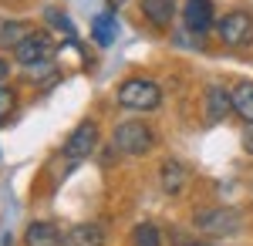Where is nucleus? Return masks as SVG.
<instances>
[{
	"label": "nucleus",
	"instance_id": "1",
	"mask_svg": "<svg viewBox=\"0 0 253 246\" xmlns=\"http://www.w3.org/2000/svg\"><path fill=\"white\" fill-rule=\"evenodd\" d=\"M118 105L128 112H152L162 105V88L149 78H128L118 84Z\"/></svg>",
	"mask_w": 253,
	"mask_h": 246
},
{
	"label": "nucleus",
	"instance_id": "2",
	"mask_svg": "<svg viewBox=\"0 0 253 246\" xmlns=\"http://www.w3.org/2000/svg\"><path fill=\"white\" fill-rule=\"evenodd\" d=\"M243 226V216L236 212L233 206H213V209H203L196 212V229H203L206 236H233Z\"/></svg>",
	"mask_w": 253,
	"mask_h": 246
},
{
	"label": "nucleus",
	"instance_id": "3",
	"mask_svg": "<svg viewBox=\"0 0 253 246\" xmlns=\"http://www.w3.org/2000/svg\"><path fill=\"white\" fill-rule=\"evenodd\" d=\"M152 145H156V135L149 128V122L132 118V122H122L115 128V149L125 155H145Z\"/></svg>",
	"mask_w": 253,
	"mask_h": 246
},
{
	"label": "nucleus",
	"instance_id": "4",
	"mask_svg": "<svg viewBox=\"0 0 253 246\" xmlns=\"http://www.w3.org/2000/svg\"><path fill=\"white\" fill-rule=\"evenodd\" d=\"M14 57H17L20 68H27V71L38 68V64H47L54 57V41H51V34H44V31H31L14 47Z\"/></svg>",
	"mask_w": 253,
	"mask_h": 246
},
{
	"label": "nucleus",
	"instance_id": "5",
	"mask_svg": "<svg viewBox=\"0 0 253 246\" xmlns=\"http://www.w3.org/2000/svg\"><path fill=\"white\" fill-rule=\"evenodd\" d=\"M95 145H98V125L91 122V118H84L75 132L64 138V159L75 165V162H84L91 152H95Z\"/></svg>",
	"mask_w": 253,
	"mask_h": 246
},
{
	"label": "nucleus",
	"instance_id": "6",
	"mask_svg": "<svg viewBox=\"0 0 253 246\" xmlns=\"http://www.w3.org/2000/svg\"><path fill=\"white\" fill-rule=\"evenodd\" d=\"M219 38H223V44H230V47H247V44H253V17L243 14V10L223 14V20H219Z\"/></svg>",
	"mask_w": 253,
	"mask_h": 246
},
{
	"label": "nucleus",
	"instance_id": "7",
	"mask_svg": "<svg viewBox=\"0 0 253 246\" xmlns=\"http://www.w3.org/2000/svg\"><path fill=\"white\" fill-rule=\"evenodd\" d=\"M230 112H233V95L223 84H210L206 88V122L210 125H219Z\"/></svg>",
	"mask_w": 253,
	"mask_h": 246
},
{
	"label": "nucleus",
	"instance_id": "8",
	"mask_svg": "<svg viewBox=\"0 0 253 246\" xmlns=\"http://www.w3.org/2000/svg\"><path fill=\"white\" fill-rule=\"evenodd\" d=\"M213 3L210 0H186V10H182V20L193 34H206L213 27Z\"/></svg>",
	"mask_w": 253,
	"mask_h": 246
},
{
	"label": "nucleus",
	"instance_id": "9",
	"mask_svg": "<svg viewBox=\"0 0 253 246\" xmlns=\"http://www.w3.org/2000/svg\"><path fill=\"white\" fill-rule=\"evenodd\" d=\"M64 246H105V226L101 223H78L64 233Z\"/></svg>",
	"mask_w": 253,
	"mask_h": 246
},
{
	"label": "nucleus",
	"instance_id": "10",
	"mask_svg": "<svg viewBox=\"0 0 253 246\" xmlns=\"http://www.w3.org/2000/svg\"><path fill=\"white\" fill-rule=\"evenodd\" d=\"M24 243L27 246H64V236L58 233L54 223L38 219V223H31V226L24 229Z\"/></svg>",
	"mask_w": 253,
	"mask_h": 246
},
{
	"label": "nucleus",
	"instance_id": "11",
	"mask_svg": "<svg viewBox=\"0 0 253 246\" xmlns=\"http://www.w3.org/2000/svg\"><path fill=\"white\" fill-rule=\"evenodd\" d=\"M142 14H145V20L152 27L166 31L175 17V0H142Z\"/></svg>",
	"mask_w": 253,
	"mask_h": 246
},
{
	"label": "nucleus",
	"instance_id": "12",
	"mask_svg": "<svg viewBox=\"0 0 253 246\" xmlns=\"http://www.w3.org/2000/svg\"><path fill=\"white\" fill-rule=\"evenodd\" d=\"M159 175H162V189L169 192V196L182 192V189H186V182H189L186 165H182V162H175V159H166V162H162V169H159Z\"/></svg>",
	"mask_w": 253,
	"mask_h": 246
},
{
	"label": "nucleus",
	"instance_id": "13",
	"mask_svg": "<svg viewBox=\"0 0 253 246\" xmlns=\"http://www.w3.org/2000/svg\"><path fill=\"white\" fill-rule=\"evenodd\" d=\"M233 115H240L247 125H253V81H243L233 88Z\"/></svg>",
	"mask_w": 253,
	"mask_h": 246
},
{
	"label": "nucleus",
	"instance_id": "14",
	"mask_svg": "<svg viewBox=\"0 0 253 246\" xmlns=\"http://www.w3.org/2000/svg\"><path fill=\"white\" fill-rule=\"evenodd\" d=\"M27 34H31V24H24V20H3L0 24V47H17Z\"/></svg>",
	"mask_w": 253,
	"mask_h": 246
},
{
	"label": "nucleus",
	"instance_id": "15",
	"mask_svg": "<svg viewBox=\"0 0 253 246\" xmlns=\"http://www.w3.org/2000/svg\"><path fill=\"white\" fill-rule=\"evenodd\" d=\"M91 38H95L101 47L115 44V17H112V14H98V17L91 20Z\"/></svg>",
	"mask_w": 253,
	"mask_h": 246
},
{
	"label": "nucleus",
	"instance_id": "16",
	"mask_svg": "<svg viewBox=\"0 0 253 246\" xmlns=\"http://www.w3.org/2000/svg\"><path fill=\"white\" fill-rule=\"evenodd\" d=\"M132 246H162V233L152 223H138L132 229Z\"/></svg>",
	"mask_w": 253,
	"mask_h": 246
},
{
	"label": "nucleus",
	"instance_id": "17",
	"mask_svg": "<svg viewBox=\"0 0 253 246\" xmlns=\"http://www.w3.org/2000/svg\"><path fill=\"white\" fill-rule=\"evenodd\" d=\"M14 108H17V95L3 84V88H0V125H3V118L14 115Z\"/></svg>",
	"mask_w": 253,
	"mask_h": 246
},
{
	"label": "nucleus",
	"instance_id": "18",
	"mask_svg": "<svg viewBox=\"0 0 253 246\" xmlns=\"http://www.w3.org/2000/svg\"><path fill=\"white\" fill-rule=\"evenodd\" d=\"M7 78H10V64H7V57H0V88L7 84Z\"/></svg>",
	"mask_w": 253,
	"mask_h": 246
},
{
	"label": "nucleus",
	"instance_id": "19",
	"mask_svg": "<svg viewBox=\"0 0 253 246\" xmlns=\"http://www.w3.org/2000/svg\"><path fill=\"white\" fill-rule=\"evenodd\" d=\"M243 149L253 155V125H247V132H243Z\"/></svg>",
	"mask_w": 253,
	"mask_h": 246
},
{
	"label": "nucleus",
	"instance_id": "20",
	"mask_svg": "<svg viewBox=\"0 0 253 246\" xmlns=\"http://www.w3.org/2000/svg\"><path fill=\"white\" fill-rule=\"evenodd\" d=\"M108 3H112V7H122V3H125V0H108Z\"/></svg>",
	"mask_w": 253,
	"mask_h": 246
},
{
	"label": "nucleus",
	"instance_id": "21",
	"mask_svg": "<svg viewBox=\"0 0 253 246\" xmlns=\"http://www.w3.org/2000/svg\"><path fill=\"white\" fill-rule=\"evenodd\" d=\"M189 246H210V243H189Z\"/></svg>",
	"mask_w": 253,
	"mask_h": 246
}]
</instances>
